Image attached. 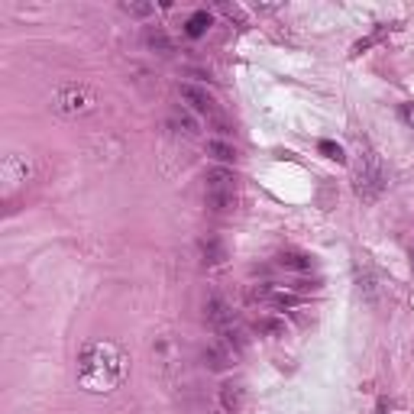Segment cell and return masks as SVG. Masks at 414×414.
<instances>
[{"instance_id":"cell-11","label":"cell","mask_w":414,"mask_h":414,"mask_svg":"<svg viewBox=\"0 0 414 414\" xmlns=\"http://www.w3.org/2000/svg\"><path fill=\"white\" fill-rule=\"evenodd\" d=\"M198 249H201V262L204 265H223L227 262V246H223V240L217 237H204L201 243H198Z\"/></svg>"},{"instance_id":"cell-16","label":"cell","mask_w":414,"mask_h":414,"mask_svg":"<svg viewBox=\"0 0 414 414\" xmlns=\"http://www.w3.org/2000/svg\"><path fill=\"white\" fill-rule=\"evenodd\" d=\"M253 330H256V333H262V337H275V340L288 333V327H285V321H282V317H256Z\"/></svg>"},{"instance_id":"cell-9","label":"cell","mask_w":414,"mask_h":414,"mask_svg":"<svg viewBox=\"0 0 414 414\" xmlns=\"http://www.w3.org/2000/svg\"><path fill=\"white\" fill-rule=\"evenodd\" d=\"M204 363L214 372H227L230 366H233V353L217 340V343H207V347H204Z\"/></svg>"},{"instance_id":"cell-1","label":"cell","mask_w":414,"mask_h":414,"mask_svg":"<svg viewBox=\"0 0 414 414\" xmlns=\"http://www.w3.org/2000/svg\"><path fill=\"white\" fill-rule=\"evenodd\" d=\"M123 375H127V356L110 340H94L78 356V382L88 392H113Z\"/></svg>"},{"instance_id":"cell-10","label":"cell","mask_w":414,"mask_h":414,"mask_svg":"<svg viewBox=\"0 0 414 414\" xmlns=\"http://www.w3.org/2000/svg\"><path fill=\"white\" fill-rule=\"evenodd\" d=\"M279 269L295 272V275H308L314 269V259L308 253H298V249H285V253H279Z\"/></svg>"},{"instance_id":"cell-6","label":"cell","mask_w":414,"mask_h":414,"mask_svg":"<svg viewBox=\"0 0 414 414\" xmlns=\"http://www.w3.org/2000/svg\"><path fill=\"white\" fill-rule=\"evenodd\" d=\"M356 285H359V291H363V298L369 301V305H379L382 282H379L375 265L369 262V256H356Z\"/></svg>"},{"instance_id":"cell-7","label":"cell","mask_w":414,"mask_h":414,"mask_svg":"<svg viewBox=\"0 0 414 414\" xmlns=\"http://www.w3.org/2000/svg\"><path fill=\"white\" fill-rule=\"evenodd\" d=\"M217 401H220V408H223V414H240L246 408V389H243V382L227 379L217 389Z\"/></svg>"},{"instance_id":"cell-8","label":"cell","mask_w":414,"mask_h":414,"mask_svg":"<svg viewBox=\"0 0 414 414\" xmlns=\"http://www.w3.org/2000/svg\"><path fill=\"white\" fill-rule=\"evenodd\" d=\"M204 321L211 324L214 330H227V327H233V311H230V305L223 301V298H217V295H211L207 301H204Z\"/></svg>"},{"instance_id":"cell-4","label":"cell","mask_w":414,"mask_h":414,"mask_svg":"<svg viewBox=\"0 0 414 414\" xmlns=\"http://www.w3.org/2000/svg\"><path fill=\"white\" fill-rule=\"evenodd\" d=\"M178 94H181V104L188 110H195L201 117H217V101H214V94L207 88L195 85V81H185V85H178Z\"/></svg>"},{"instance_id":"cell-3","label":"cell","mask_w":414,"mask_h":414,"mask_svg":"<svg viewBox=\"0 0 414 414\" xmlns=\"http://www.w3.org/2000/svg\"><path fill=\"white\" fill-rule=\"evenodd\" d=\"M237 175L223 165L207 172L204 178V204L211 214H233L237 211Z\"/></svg>"},{"instance_id":"cell-20","label":"cell","mask_w":414,"mask_h":414,"mask_svg":"<svg viewBox=\"0 0 414 414\" xmlns=\"http://www.w3.org/2000/svg\"><path fill=\"white\" fill-rule=\"evenodd\" d=\"M321 153L324 156H327V159H343V149H340V146L337 143H327V139H324V143H321Z\"/></svg>"},{"instance_id":"cell-5","label":"cell","mask_w":414,"mask_h":414,"mask_svg":"<svg viewBox=\"0 0 414 414\" xmlns=\"http://www.w3.org/2000/svg\"><path fill=\"white\" fill-rule=\"evenodd\" d=\"M94 104H97L94 101V94L81 85L59 88V94H55V107H59L62 113H88Z\"/></svg>"},{"instance_id":"cell-13","label":"cell","mask_w":414,"mask_h":414,"mask_svg":"<svg viewBox=\"0 0 414 414\" xmlns=\"http://www.w3.org/2000/svg\"><path fill=\"white\" fill-rule=\"evenodd\" d=\"M169 127L175 130V133H185V136H198L201 133V123L195 120V113L181 104V107L172 110V117H169Z\"/></svg>"},{"instance_id":"cell-12","label":"cell","mask_w":414,"mask_h":414,"mask_svg":"<svg viewBox=\"0 0 414 414\" xmlns=\"http://www.w3.org/2000/svg\"><path fill=\"white\" fill-rule=\"evenodd\" d=\"M265 305L275 308V311H295V308L305 305V298L298 295V291H291V288H272Z\"/></svg>"},{"instance_id":"cell-17","label":"cell","mask_w":414,"mask_h":414,"mask_svg":"<svg viewBox=\"0 0 414 414\" xmlns=\"http://www.w3.org/2000/svg\"><path fill=\"white\" fill-rule=\"evenodd\" d=\"M4 181H7V185L26 181V165L17 159V156H7V162H4Z\"/></svg>"},{"instance_id":"cell-15","label":"cell","mask_w":414,"mask_h":414,"mask_svg":"<svg viewBox=\"0 0 414 414\" xmlns=\"http://www.w3.org/2000/svg\"><path fill=\"white\" fill-rule=\"evenodd\" d=\"M207 156H214L217 162H223V165H230V162H237V146L227 143V139H207Z\"/></svg>"},{"instance_id":"cell-14","label":"cell","mask_w":414,"mask_h":414,"mask_svg":"<svg viewBox=\"0 0 414 414\" xmlns=\"http://www.w3.org/2000/svg\"><path fill=\"white\" fill-rule=\"evenodd\" d=\"M143 39H146V46H149L153 52H159V55H172V49H175L172 39H169V33H165L162 26H146Z\"/></svg>"},{"instance_id":"cell-21","label":"cell","mask_w":414,"mask_h":414,"mask_svg":"<svg viewBox=\"0 0 414 414\" xmlns=\"http://www.w3.org/2000/svg\"><path fill=\"white\" fill-rule=\"evenodd\" d=\"M405 117H408V120H411V123H414V107H405Z\"/></svg>"},{"instance_id":"cell-19","label":"cell","mask_w":414,"mask_h":414,"mask_svg":"<svg viewBox=\"0 0 414 414\" xmlns=\"http://www.w3.org/2000/svg\"><path fill=\"white\" fill-rule=\"evenodd\" d=\"M207 26H211V17L207 13H195V17L188 20V36H201Z\"/></svg>"},{"instance_id":"cell-18","label":"cell","mask_w":414,"mask_h":414,"mask_svg":"<svg viewBox=\"0 0 414 414\" xmlns=\"http://www.w3.org/2000/svg\"><path fill=\"white\" fill-rule=\"evenodd\" d=\"M120 10H123L127 17H133V20L156 17V7H153V4H143V0H127V4H120Z\"/></svg>"},{"instance_id":"cell-2","label":"cell","mask_w":414,"mask_h":414,"mask_svg":"<svg viewBox=\"0 0 414 414\" xmlns=\"http://www.w3.org/2000/svg\"><path fill=\"white\" fill-rule=\"evenodd\" d=\"M385 162L382 156L372 149L369 143H359V153H356V162H353V191L359 201L372 204L375 198L385 191Z\"/></svg>"}]
</instances>
